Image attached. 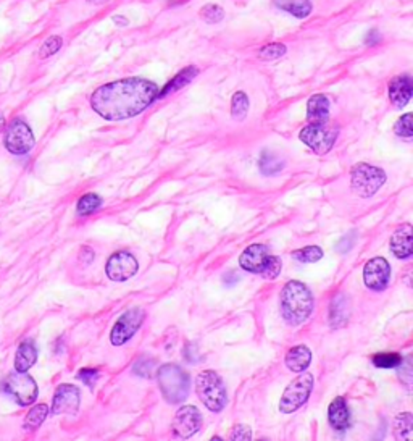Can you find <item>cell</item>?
Listing matches in <instances>:
<instances>
[{
	"label": "cell",
	"mask_w": 413,
	"mask_h": 441,
	"mask_svg": "<svg viewBox=\"0 0 413 441\" xmlns=\"http://www.w3.org/2000/svg\"><path fill=\"white\" fill-rule=\"evenodd\" d=\"M229 440L233 441H251L252 440V430L249 425L238 424L233 426V430L229 431Z\"/></svg>",
	"instance_id": "37"
},
{
	"label": "cell",
	"mask_w": 413,
	"mask_h": 441,
	"mask_svg": "<svg viewBox=\"0 0 413 441\" xmlns=\"http://www.w3.org/2000/svg\"><path fill=\"white\" fill-rule=\"evenodd\" d=\"M139 270V263L136 257L129 252H115L110 256L107 265H105V273L112 281H126L133 278Z\"/></svg>",
	"instance_id": "12"
},
{
	"label": "cell",
	"mask_w": 413,
	"mask_h": 441,
	"mask_svg": "<svg viewBox=\"0 0 413 441\" xmlns=\"http://www.w3.org/2000/svg\"><path fill=\"white\" fill-rule=\"evenodd\" d=\"M37 361V349L31 341H25L18 348L15 356V370L28 372Z\"/></svg>",
	"instance_id": "21"
},
{
	"label": "cell",
	"mask_w": 413,
	"mask_h": 441,
	"mask_svg": "<svg viewBox=\"0 0 413 441\" xmlns=\"http://www.w3.org/2000/svg\"><path fill=\"white\" fill-rule=\"evenodd\" d=\"M78 378L84 385L93 388L95 385V382L99 380V372L94 370V368H83V370H79Z\"/></svg>",
	"instance_id": "38"
},
{
	"label": "cell",
	"mask_w": 413,
	"mask_h": 441,
	"mask_svg": "<svg viewBox=\"0 0 413 441\" xmlns=\"http://www.w3.org/2000/svg\"><path fill=\"white\" fill-rule=\"evenodd\" d=\"M338 136L339 129L328 126V123H310L299 134L300 141L318 156L328 154L333 149Z\"/></svg>",
	"instance_id": "7"
},
{
	"label": "cell",
	"mask_w": 413,
	"mask_h": 441,
	"mask_svg": "<svg viewBox=\"0 0 413 441\" xmlns=\"http://www.w3.org/2000/svg\"><path fill=\"white\" fill-rule=\"evenodd\" d=\"M413 94V83L410 79V76L403 75V76H397L391 81L389 84V99L394 107H405V105L410 102Z\"/></svg>",
	"instance_id": "17"
},
{
	"label": "cell",
	"mask_w": 413,
	"mask_h": 441,
	"mask_svg": "<svg viewBox=\"0 0 413 441\" xmlns=\"http://www.w3.org/2000/svg\"><path fill=\"white\" fill-rule=\"evenodd\" d=\"M391 251L398 259H408L413 254V228L410 223L401 225L391 238Z\"/></svg>",
	"instance_id": "16"
},
{
	"label": "cell",
	"mask_w": 413,
	"mask_h": 441,
	"mask_svg": "<svg viewBox=\"0 0 413 441\" xmlns=\"http://www.w3.org/2000/svg\"><path fill=\"white\" fill-rule=\"evenodd\" d=\"M195 393L206 409L222 412L227 406V388L222 377L215 370H204L195 378Z\"/></svg>",
	"instance_id": "4"
},
{
	"label": "cell",
	"mask_w": 413,
	"mask_h": 441,
	"mask_svg": "<svg viewBox=\"0 0 413 441\" xmlns=\"http://www.w3.org/2000/svg\"><path fill=\"white\" fill-rule=\"evenodd\" d=\"M310 362H311V351L305 346V344H299V346L291 348L286 356V367L294 373H300L307 370V367L310 366Z\"/></svg>",
	"instance_id": "20"
},
{
	"label": "cell",
	"mask_w": 413,
	"mask_h": 441,
	"mask_svg": "<svg viewBox=\"0 0 413 441\" xmlns=\"http://www.w3.org/2000/svg\"><path fill=\"white\" fill-rule=\"evenodd\" d=\"M2 391L13 397L20 406H31L37 400V383L26 372H15L3 378Z\"/></svg>",
	"instance_id": "8"
},
{
	"label": "cell",
	"mask_w": 413,
	"mask_h": 441,
	"mask_svg": "<svg viewBox=\"0 0 413 441\" xmlns=\"http://www.w3.org/2000/svg\"><path fill=\"white\" fill-rule=\"evenodd\" d=\"M270 256L271 254L268 252V247L265 244H251V246L246 247V251L241 254V257H239V265L246 272L262 273L263 267L267 265Z\"/></svg>",
	"instance_id": "15"
},
{
	"label": "cell",
	"mask_w": 413,
	"mask_h": 441,
	"mask_svg": "<svg viewBox=\"0 0 413 441\" xmlns=\"http://www.w3.org/2000/svg\"><path fill=\"white\" fill-rule=\"evenodd\" d=\"M200 20H204L205 23H210V25H215V23H220L224 18V10L217 3H206L200 8L199 12Z\"/></svg>",
	"instance_id": "30"
},
{
	"label": "cell",
	"mask_w": 413,
	"mask_h": 441,
	"mask_svg": "<svg viewBox=\"0 0 413 441\" xmlns=\"http://www.w3.org/2000/svg\"><path fill=\"white\" fill-rule=\"evenodd\" d=\"M88 2L89 3H97V6H99V3H105V2H108V0H88Z\"/></svg>",
	"instance_id": "42"
},
{
	"label": "cell",
	"mask_w": 413,
	"mask_h": 441,
	"mask_svg": "<svg viewBox=\"0 0 413 441\" xmlns=\"http://www.w3.org/2000/svg\"><path fill=\"white\" fill-rule=\"evenodd\" d=\"M307 118L310 123H328L329 99L325 94L311 95L307 102Z\"/></svg>",
	"instance_id": "18"
},
{
	"label": "cell",
	"mask_w": 413,
	"mask_h": 441,
	"mask_svg": "<svg viewBox=\"0 0 413 441\" xmlns=\"http://www.w3.org/2000/svg\"><path fill=\"white\" fill-rule=\"evenodd\" d=\"M100 205H102V198H100L99 194L89 193L78 200V207H76V210H78V215H81V217H86V215L94 214Z\"/></svg>",
	"instance_id": "28"
},
{
	"label": "cell",
	"mask_w": 413,
	"mask_h": 441,
	"mask_svg": "<svg viewBox=\"0 0 413 441\" xmlns=\"http://www.w3.org/2000/svg\"><path fill=\"white\" fill-rule=\"evenodd\" d=\"M158 86L146 78H123L100 86L90 95V107L108 122H119L142 113L158 99Z\"/></svg>",
	"instance_id": "1"
},
{
	"label": "cell",
	"mask_w": 413,
	"mask_h": 441,
	"mask_svg": "<svg viewBox=\"0 0 413 441\" xmlns=\"http://www.w3.org/2000/svg\"><path fill=\"white\" fill-rule=\"evenodd\" d=\"M287 52V47L281 42H273V44L263 46L260 50H258V59L260 60H276L282 57Z\"/></svg>",
	"instance_id": "32"
},
{
	"label": "cell",
	"mask_w": 413,
	"mask_h": 441,
	"mask_svg": "<svg viewBox=\"0 0 413 441\" xmlns=\"http://www.w3.org/2000/svg\"><path fill=\"white\" fill-rule=\"evenodd\" d=\"M280 308L285 322L291 327H299L314 312V294L305 283L291 280L281 290Z\"/></svg>",
	"instance_id": "2"
},
{
	"label": "cell",
	"mask_w": 413,
	"mask_h": 441,
	"mask_svg": "<svg viewBox=\"0 0 413 441\" xmlns=\"http://www.w3.org/2000/svg\"><path fill=\"white\" fill-rule=\"evenodd\" d=\"M35 134L30 124L23 122V120H13L6 129V138H3V144H6L7 151L13 156H26L32 147H35Z\"/></svg>",
	"instance_id": "9"
},
{
	"label": "cell",
	"mask_w": 413,
	"mask_h": 441,
	"mask_svg": "<svg viewBox=\"0 0 413 441\" xmlns=\"http://www.w3.org/2000/svg\"><path fill=\"white\" fill-rule=\"evenodd\" d=\"M157 382L166 402L181 404L187 400L191 391L189 373L176 364H165L157 370Z\"/></svg>",
	"instance_id": "3"
},
{
	"label": "cell",
	"mask_w": 413,
	"mask_h": 441,
	"mask_svg": "<svg viewBox=\"0 0 413 441\" xmlns=\"http://www.w3.org/2000/svg\"><path fill=\"white\" fill-rule=\"evenodd\" d=\"M354 243H355V233L352 232L350 234H345V236L340 239L339 244L336 247H338L339 252H347V251H350V249H352Z\"/></svg>",
	"instance_id": "39"
},
{
	"label": "cell",
	"mask_w": 413,
	"mask_h": 441,
	"mask_svg": "<svg viewBox=\"0 0 413 441\" xmlns=\"http://www.w3.org/2000/svg\"><path fill=\"white\" fill-rule=\"evenodd\" d=\"M391 265L384 257H373L363 267V281L368 290L383 291L389 285Z\"/></svg>",
	"instance_id": "13"
},
{
	"label": "cell",
	"mask_w": 413,
	"mask_h": 441,
	"mask_svg": "<svg viewBox=\"0 0 413 441\" xmlns=\"http://www.w3.org/2000/svg\"><path fill=\"white\" fill-rule=\"evenodd\" d=\"M3 128H6V118L0 115V131H3Z\"/></svg>",
	"instance_id": "41"
},
{
	"label": "cell",
	"mask_w": 413,
	"mask_h": 441,
	"mask_svg": "<svg viewBox=\"0 0 413 441\" xmlns=\"http://www.w3.org/2000/svg\"><path fill=\"white\" fill-rule=\"evenodd\" d=\"M280 272H281V259L276 256H270L260 275L263 278H267V280H275V278L280 275Z\"/></svg>",
	"instance_id": "36"
},
{
	"label": "cell",
	"mask_w": 413,
	"mask_h": 441,
	"mask_svg": "<svg viewBox=\"0 0 413 441\" xmlns=\"http://www.w3.org/2000/svg\"><path fill=\"white\" fill-rule=\"evenodd\" d=\"M258 167H260V171L263 175L271 176L280 173L281 170H285L286 162L281 159L278 154H273V152L265 151L260 157V162H258Z\"/></svg>",
	"instance_id": "24"
},
{
	"label": "cell",
	"mask_w": 413,
	"mask_h": 441,
	"mask_svg": "<svg viewBox=\"0 0 413 441\" xmlns=\"http://www.w3.org/2000/svg\"><path fill=\"white\" fill-rule=\"evenodd\" d=\"M275 6L281 10L291 13L296 18H305L311 13L310 0H275Z\"/></svg>",
	"instance_id": "23"
},
{
	"label": "cell",
	"mask_w": 413,
	"mask_h": 441,
	"mask_svg": "<svg viewBox=\"0 0 413 441\" xmlns=\"http://www.w3.org/2000/svg\"><path fill=\"white\" fill-rule=\"evenodd\" d=\"M372 362L379 368H394V367H401L403 361L398 354L384 353V354H376V356H373Z\"/></svg>",
	"instance_id": "33"
},
{
	"label": "cell",
	"mask_w": 413,
	"mask_h": 441,
	"mask_svg": "<svg viewBox=\"0 0 413 441\" xmlns=\"http://www.w3.org/2000/svg\"><path fill=\"white\" fill-rule=\"evenodd\" d=\"M311 390H314V375L305 370L300 372V375L294 378L282 393L280 411L282 414H292V412L300 409L309 401Z\"/></svg>",
	"instance_id": "6"
},
{
	"label": "cell",
	"mask_w": 413,
	"mask_h": 441,
	"mask_svg": "<svg viewBox=\"0 0 413 441\" xmlns=\"http://www.w3.org/2000/svg\"><path fill=\"white\" fill-rule=\"evenodd\" d=\"M384 183H386V173L379 167L357 164L350 173V185L354 193L363 199L373 198Z\"/></svg>",
	"instance_id": "5"
},
{
	"label": "cell",
	"mask_w": 413,
	"mask_h": 441,
	"mask_svg": "<svg viewBox=\"0 0 413 441\" xmlns=\"http://www.w3.org/2000/svg\"><path fill=\"white\" fill-rule=\"evenodd\" d=\"M349 306L347 301H345L343 296H338V298L333 299V304H331L329 310V320H331V327H343L345 323V320L349 317Z\"/></svg>",
	"instance_id": "25"
},
{
	"label": "cell",
	"mask_w": 413,
	"mask_h": 441,
	"mask_svg": "<svg viewBox=\"0 0 413 441\" xmlns=\"http://www.w3.org/2000/svg\"><path fill=\"white\" fill-rule=\"evenodd\" d=\"M61 46H64V39L60 36H50L39 49V57L47 59V57L57 54L61 49Z\"/></svg>",
	"instance_id": "35"
},
{
	"label": "cell",
	"mask_w": 413,
	"mask_h": 441,
	"mask_svg": "<svg viewBox=\"0 0 413 441\" xmlns=\"http://www.w3.org/2000/svg\"><path fill=\"white\" fill-rule=\"evenodd\" d=\"M328 420H329V425L333 426L334 430L343 431L345 429H349L350 414H349V407L347 404H345L344 397L339 396L331 402L328 407Z\"/></svg>",
	"instance_id": "19"
},
{
	"label": "cell",
	"mask_w": 413,
	"mask_h": 441,
	"mask_svg": "<svg viewBox=\"0 0 413 441\" xmlns=\"http://www.w3.org/2000/svg\"><path fill=\"white\" fill-rule=\"evenodd\" d=\"M379 39H381V36H379V32L376 31V30H372L369 31V35H368V37H367V44H378L379 42Z\"/></svg>",
	"instance_id": "40"
},
{
	"label": "cell",
	"mask_w": 413,
	"mask_h": 441,
	"mask_svg": "<svg viewBox=\"0 0 413 441\" xmlns=\"http://www.w3.org/2000/svg\"><path fill=\"white\" fill-rule=\"evenodd\" d=\"M292 257L299 262L314 263V262H318L320 259L323 257V249L318 246H307L304 249H299V251L292 252Z\"/></svg>",
	"instance_id": "31"
},
{
	"label": "cell",
	"mask_w": 413,
	"mask_h": 441,
	"mask_svg": "<svg viewBox=\"0 0 413 441\" xmlns=\"http://www.w3.org/2000/svg\"><path fill=\"white\" fill-rule=\"evenodd\" d=\"M47 415H49V407H47L46 404L35 406L25 417V422H23V429H25L26 431L37 430L42 424H44Z\"/></svg>",
	"instance_id": "26"
},
{
	"label": "cell",
	"mask_w": 413,
	"mask_h": 441,
	"mask_svg": "<svg viewBox=\"0 0 413 441\" xmlns=\"http://www.w3.org/2000/svg\"><path fill=\"white\" fill-rule=\"evenodd\" d=\"M146 319V312L142 309L134 308L124 312L122 317L117 320V323L113 325L112 333H110V341L113 346H123L124 343L129 341Z\"/></svg>",
	"instance_id": "10"
},
{
	"label": "cell",
	"mask_w": 413,
	"mask_h": 441,
	"mask_svg": "<svg viewBox=\"0 0 413 441\" xmlns=\"http://www.w3.org/2000/svg\"><path fill=\"white\" fill-rule=\"evenodd\" d=\"M79 404H81L79 388L65 383V385H60L59 388H57L54 401H52V414L75 415L78 414Z\"/></svg>",
	"instance_id": "14"
},
{
	"label": "cell",
	"mask_w": 413,
	"mask_h": 441,
	"mask_svg": "<svg viewBox=\"0 0 413 441\" xmlns=\"http://www.w3.org/2000/svg\"><path fill=\"white\" fill-rule=\"evenodd\" d=\"M412 120H413L412 113L402 115V117L396 122V124H394V133H396L397 136H401V138L410 139L413 136V122Z\"/></svg>",
	"instance_id": "34"
},
{
	"label": "cell",
	"mask_w": 413,
	"mask_h": 441,
	"mask_svg": "<svg viewBox=\"0 0 413 441\" xmlns=\"http://www.w3.org/2000/svg\"><path fill=\"white\" fill-rule=\"evenodd\" d=\"M197 75H199V68H197V66H187V68L182 70L181 73H177L175 78L158 93V97H165V95L175 93V91L182 89L184 86L189 84Z\"/></svg>",
	"instance_id": "22"
},
{
	"label": "cell",
	"mask_w": 413,
	"mask_h": 441,
	"mask_svg": "<svg viewBox=\"0 0 413 441\" xmlns=\"http://www.w3.org/2000/svg\"><path fill=\"white\" fill-rule=\"evenodd\" d=\"M247 112H249V97L247 94L244 93V91H238L236 94L233 95L231 99V115L233 118H236L241 122V120H244L247 117Z\"/></svg>",
	"instance_id": "29"
},
{
	"label": "cell",
	"mask_w": 413,
	"mask_h": 441,
	"mask_svg": "<svg viewBox=\"0 0 413 441\" xmlns=\"http://www.w3.org/2000/svg\"><path fill=\"white\" fill-rule=\"evenodd\" d=\"M200 425L202 415L199 409L194 406H182L173 417L171 431L176 438L189 440L191 436H194L200 430Z\"/></svg>",
	"instance_id": "11"
},
{
	"label": "cell",
	"mask_w": 413,
	"mask_h": 441,
	"mask_svg": "<svg viewBox=\"0 0 413 441\" xmlns=\"http://www.w3.org/2000/svg\"><path fill=\"white\" fill-rule=\"evenodd\" d=\"M413 430V415L410 412H403V414L397 415L396 420H394V436L396 440H408L412 435Z\"/></svg>",
	"instance_id": "27"
}]
</instances>
